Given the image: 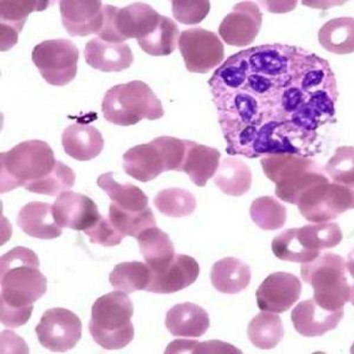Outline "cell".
I'll return each instance as SVG.
<instances>
[{
  "label": "cell",
  "mask_w": 354,
  "mask_h": 354,
  "mask_svg": "<svg viewBox=\"0 0 354 354\" xmlns=\"http://www.w3.org/2000/svg\"><path fill=\"white\" fill-rule=\"evenodd\" d=\"M50 1L31 0H1L0 1V35L1 51H8L17 44L28 17L34 12H42Z\"/></svg>",
  "instance_id": "23"
},
{
  "label": "cell",
  "mask_w": 354,
  "mask_h": 354,
  "mask_svg": "<svg viewBox=\"0 0 354 354\" xmlns=\"http://www.w3.org/2000/svg\"><path fill=\"white\" fill-rule=\"evenodd\" d=\"M318 41L325 50L335 55L354 53V19L343 17L329 20L318 31Z\"/></svg>",
  "instance_id": "35"
},
{
  "label": "cell",
  "mask_w": 354,
  "mask_h": 354,
  "mask_svg": "<svg viewBox=\"0 0 354 354\" xmlns=\"http://www.w3.org/2000/svg\"><path fill=\"white\" fill-rule=\"evenodd\" d=\"M292 84L307 95L318 91L339 94L337 82L327 60L297 48L292 68Z\"/></svg>",
  "instance_id": "17"
},
{
  "label": "cell",
  "mask_w": 354,
  "mask_h": 354,
  "mask_svg": "<svg viewBox=\"0 0 354 354\" xmlns=\"http://www.w3.org/2000/svg\"><path fill=\"white\" fill-rule=\"evenodd\" d=\"M91 243L104 247H115L122 242L124 236L116 231L109 218L102 217L97 224L84 232Z\"/></svg>",
  "instance_id": "45"
},
{
  "label": "cell",
  "mask_w": 354,
  "mask_h": 354,
  "mask_svg": "<svg viewBox=\"0 0 354 354\" xmlns=\"http://www.w3.org/2000/svg\"><path fill=\"white\" fill-rule=\"evenodd\" d=\"M351 353H353L354 354V343L352 346V348H351Z\"/></svg>",
  "instance_id": "49"
},
{
  "label": "cell",
  "mask_w": 354,
  "mask_h": 354,
  "mask_svg": "<svg viewBox=\"0 0 354 354\" xmlns=\"http://www.w3.org/2000/svg\"><path fill=\"white\" fill-rule=\"evenodd\" d=\"M0 319L7 328L26 325L33 304L47 292V278L40 271V261L33 250L17 246L0 260Z\"/></svg>",
  "instance_id": "1"
},
{
  "label": "cell",
  "mask_w": 354,
  "mask_h": 354,
  "mask_svg": "<svg viewBox=\"0 0 354 354\" xmlns=\"http://www.w3.org/2000/svg\"><path fill=\"white\" fill-rule=\"evenodd\" d=\"M346 269H348L349 274H351L352 277L354 279V248L351 250V252L349 253L348 261H346Z\"/></svg>",
  "instance_id": "47"
},
{
  "label": "cell",
  "mask_w": 354,
  "mask_h": 354,
  "mask_svg": "<svg viewBox=\"0 0 354 354\" xmlns=\"http://www.w3.org/2000/svg\"><path fill=\"white\" fill-rule=\"evenodd\" d=\"M344 310L324 309L313 299L300 302L293 309L292 321L297 333L304 337H317L337 327Z\"/></svg>",
  "instance_id": "24"
},
{
  "label": "cell",
  "mask_w": 354,
  "mask_h": 354,
  "mask_svg": "<svg viewBox=\"0 0 354 354\" xmlns=\"http://www.w3.org/2000/svg\"><path fill=\"white\" fill-rule=\"evenodd\" d=\"M285 330L278 315L263 311L251 320L248 336L252 344L263 350L274 348L284 337Z\"/></svg>",
  "instance_id": "36"
},
{
  "label": "cell",
  "mask_w": 354,
  "mask_h": 354,
  "mask_svg": "<svg viewBox=\"0 0 354 354\" xmlns=\"http://www.w3.org/2000/svg\"><path fill=\"white\" fill-rule=\"evenodd\" d=\"M185 153L186 140L158 137L150 143L139 145L125 152L123 169L133 178L148 183L162 172H180Z\"/></svg>",
  "instance_id": "6"
},
{
  "label": "cell",
  "mask_w": 354,
  "mask_h": 354,
  "mask_svg": "<svg viewBox=\"0 0 354 354\" xmlns=\"http://www.w3.org/2000/svg\"><path fill=\"white\" fill-rule=\"evenodd\" d=\"M141 254L151 272L165 268L175 256L174 244L167 233L157 226L145 229L137 237Z\"/></svg>",
  "instance_id": "32"
},
{
  "label": "cell",
  "mask_w": 354,
  "mask_h": 354,
  "mask_svg": "<svg viewBox=\"0 0 354 354\" xmlns=\"http://www.w3.org/2000/svg\"><path fill=\"white\" fill-rule=\"evenodd\" d=\"M180 35L178 26L174 21L162 15L154 31L147 37L138 41V44L148 55L167 56L176 50Z\"/></svg>",
  "instance_id": "38"
},
{
  "label": "cell",
  "mask_w": 354,
  "mask_h": 354,
  "mask_svg": "<svg viewBox=\"0 0 354 354\" xmlns=\"http://www.w3.org/2000/svg\"><path fill=\"white\" fill-rule=\"evenodd\" d=\"M297 207L301 215L311 223L334 221L354 209V186L331 180L318 184L301 197Z\"/></svg>",
  "instance_id": "12"
},
{
  "label": "cell",
  "mask_w": 354,
  "mask_h": 354,
  "mask_svg": "<svg viewBox=\"0 0 354 354\" xmlns=\"http://www.w3.org/2000/svg\"><path fill=\"white\" fill-rule=\"evenodd\" d=\"M317 140V132L301 129L291 120L274 116L258 129L253 146V158L284 153L310 157Z\"/></svg>",
  "instance_id": "9"
},
{
  "label": "cell",
  "mask_w": 354,
  "mask_h": 354,
  "mask_svg": "<svg viewBox=\"0 0 354 354\" xmlns=\"http://www.w3.org/2000/svg\"><path fill=\"white\" fill-rule=\"evenodd\" d=\"M199 274L200 266L194 258L175 254L171 263L162 270L151 272L146 291L156 295H172L194 284Z\"/></svg>",
  "instance_id": "22"
},
{
  "label": "cell",
  "mask_w": 354,
  "mask_h": 354,
  "mask_svg": "<svg viewBox=\"0 0 354 354\" xmlns=\"http://www.w3.org/2000/svg\"><path fill=\"white\" fill-rule=\"evenodd\" d=\"M104 26L98 37L111 42L141 40L157 28L162 15L147 3L136 2L124 8L104 6Z\"/></svg>",
  "instance_id": "10"
},
{
  "label": "cell",
  "mask_w": 354,
  "mask_h": 354,
  "mask_svg": "<svg viewBox=\"0 0 354 354\" xmlns=\"http://www.w3.org/2000/svg\"><path fill=\"white\" fill-rule=\"evenodd\" d=\"M151 268L140 261H130L116 265L109 274L113 288L130 295L137 291H146L150 284Z\"/></svg>",
  "instance_id": "37"
},
{
  "label": "cell",
  "mask_w": 354,
  "mask_h": 354,
  "mask_svg": "<svg viewBox=\"0 0 354 354\" xmlns=\"http://www.w3.org/2000/svg\"><path fill=\"white\" fill-rule=\"evenodd\" d=\"M172 14L177 22L186 26H196L203 22L211 9V3L207 0L194 1H172Z\"/></svg>",
  "instance_id": "44"
},
{
  "label": "cell",
  "mask_w": 354,
  "mask_h": 354,
  "mask_svg": "<svg viewBox=\"0 0 354 354\" xmlns=\"http://www.w3.org/2000/svg\"><path fill=\"white\" fill-rule=\"evenodd\" d=\"M31 56L42 77L51 86H65L75 79L80 51L73 41L66 39L41 41Z\"/></svg>",
  "instance_id": "11"
},
{
  "label": "cell",
  "mask_w": 354,
  "mask_h": 354,
  "mask_svg": "<svg viewBox=\"0 0 354 354\" xmlns=\"http://www.w3.org/2000/svg\"><path fill=\"white\" fill-rule=\"evenodd\" d=\"M263 13L256 3L240 2L222 21L218 35L227 45L247 47L256 40L263 26Z\"/></svg>",
  "instance_id": "18"
},
{
  "label": "cell",
  "mask_w": 354,
  "mask_h": 354,
  "mask_svg": "<svg viewBox=\"0 0 354 354\" xmlns=\"http://www.w3.org/2000/svg\"><path fill=\"white\" fill-rule=\"evenodd\" d=\"M17 225L26 234L35 239L51 240L62 234V229L56 223L50 204L33 201L21 209Z\"/></svg>",
  "instance_id": "28"
},
{
  "label": "cell",
  "mask_w": 354,
  "mask_h": 354,
  "mask_svg": "<svg viewBox=\"0 0 354 354\" xmlns=\"http://www.w3.org/2000/svg\"><path fill=\"white\" fill-rule=\"evenodd\" d=\"M250 212L254 224L264 231L281 229L288 221V209L272 196L257 198Z\"/></svg>",
  "instance_id": "39"
},
{
  "label": "cell",
  "mask_w": 354,
  "mask_h": 354,
  "mask_svg": "<svg viewBox=\"0 0 354 354\" xmlns=\"http://www.w3.org/2000/svg\"><path fill=\"white\" fill-rule=\"evenodd\" d=\"M333 183L354 186V147H339L324 168Z\"/></svg>",
  "instance_id": "43"
},
{
  "label": "cell",
  "mask_w": 354,
  "mask_h": 354,
  "mask_svg": "<svg viewBox=\"0 0 354 354\" xmlns=\"http://www.w3.org/2000/svg\"><path fill=\"white\" fill-rule=\"evenodd\" d=\"M52 207L60 228L86 232L102 217L97 204L90 197L72 191L60 194Z\"/></svg>",
  "instance_id": "20"
},
{
  "label": "cell",
  "mask_w": 354,
  "mask_h": 354,
  "mask_svg": "<svg viewBox=\"0 0 354 354\" xmlns=\"http://www.w3.org/2000/svg\"><path fill=\"white\" fill-rule=\"evenodd\" d=\"M62 146L67 155L77 161L97 158L104 147L102 133L95 127L73 124L62 133Z\"/></svg>",
  "instance_id": "29"
},
{
  "label": "cell",
  "mask_w": 354,
  "mask_h": 354,
  "mask_svg": "<svg viewBox=\"0 0 354 354\" xmlns=\"http://www.w3.org/2000/svg\"><path fill=\"white\" fill-rule=\"evenodd\" d=\"M342 239L337 223H314L279 233L272 240V250L279 260L307 263L316 259L322 250L339 245Z\"/></svg>",
  "instance_id": "7"
},
{
  "label": "cell",
  "mask_w": 354,
  "mask_h": 354,
  "mask_svg": "<svg viewBox=\"0 0 354 354\" xmlns=\"http://www.w3.org/2000/svg\"><path fill=\"white\" fill-rule=\"evenodd\" d=\"M97 185L108 194L113 203L123 210L140 212L149 208L147 194L133 184L116 182L113 172L104 173L99 176Z\"/></svg>",
  "instance_id": "34"
},
{
  "label": "cell",
  "mask_w": 354,
  "mask_h": 354,
  "mask_svg": "<svg viewBox=\"0 0 354 354\" xmlns=\"http://www.w3.org/2000/svg\"><path fill=\"white\" fill-rule=\"evenodd\" d=\"M261 165L266 176L275 183L276 196L297 206L307 191L331 180L316 161L301 155H268L261 159Z\"/></svg>",
  "instance_id": "2"
},
{
  "label": "cell",
  "mask_w": 354,
  "mask_h": 354,
  "mask_svg": "<svg viewBox=\"0 0 354 354\" xmlns=\"http://www.w3.org/2000/svg\"><path fill=\"white\" fill-rule=\"evenodd\" d=\"M214 102L221 126L244 124L261 127L274 115V108L243 88L214 98Z\"/></svg>",
  "instance_id": "15"
},
{
  "label": "cell",
  "mask_w": 354,
  "mask_h": 354,
  "mask_svg": "<svg viewBox=\"0 0 354 354\" xmlns=\"http://www.w3.org/2000/svg\"><path fill=\"white\" fill-rule=\"evenodd\" d=\"M249 75L247 49L230 56L208 81L212 97L242 90L245 86Z\"/></svg>",
  "instance_id": "30"
},
{
  "label": "cell",
  "mask_w": 354,
  "mask_h": 354,
  "mask_svg": "<svg viewBox=\"0 0 354 354\" xmlns=\"http://www.w3.org/2000/svg\"><path fill=\"white\" fill-rule=\"evenodd\" d=\"M178 48L186 69L192 73H207L221 65L225 59V48L214 32L194 28L180 35Z\"/></svg>",
  "instance_id": "13"
},
{
  "label": "cell",
  "mask_w": 354,
  "mask_h": 354,
  "mask_svg": "<svg viewBox=\"0 0 354 354\" xmlns=\"http://www.w3.org/2000/svg\"><path fill=\"white\" fill-rule=\"evenodd\" d=\"M154 206L161 214L179 218L193 214L196 210V200L189 191L171 187L160 191L156 196Z\"/></svg>",
  "instance_id": "41"
},
{
  "label": "cell",
  "mask_w": 354,
  "mask_h": 354,
  "mask_svg": "<svg viewBox=\"0 0 354 354\" xmlns=\"http://www.w3.org/2000/svg\"><path fill=\"white\" fill-rule=\"evenodd\" d=\"M344 258L332 252L320 254L310 263L301 265V277L314 290L313 299L324 309L344 310L349 302L351 286L346 276Z\"/></svg>",
  "instance_id": "8"
},
{
  "label": "cell",
  "mask_w": 354,
  "mask_h": 354,
  "mask_svg": "<svg viewBox=\"0 0 354 354\" xmlns=\"http://www.w3.org/2000/svg\"><path fill=\"white\" fill-rule=\"evenodd\" d=\"M76 176L69 166L62 162H56L50 174L33 185L27 187L30 192L45 196H55L72 189L75 184Z\"/></svg>",
  "instance_id": "42"
},
{
  "label": "cell",
  "mask_w": 354,
  "mask_h": 354,
  "mask_svg": "<svg viewBox=\"0 0 354 354\" xmlns=\"http://www.w3.org/2000/svg\"><path fill=\"white\" fill-rule=\"evenodd\" d=\"M214 182L223 193L239 197L250 191L252 185V172L241 159L226 158L219 165Z\"/></svg>",
  "instance_id": "33"
},
{
  "label": "cell",
  "mask_w": 354,
  "mask_h": 354,
  "mask_svg": "<svg viewBox=\"0 0 354 354\" xmlns=\"http://www.w3.org/2000/svg\"><path fill=\"white\" fill-rule=\"evenodd\" d=\"M40 344L52 352L64 353L73 349L82 337V322L73 311L53 308L42 315L35 327Z\"/></svg>",
  "instance_id": "14"
},
{
  "label": "cell",
  "mask_w": 354,
  "mask_h": 354,
  "mask_svg": "<svg viewBox=\"0 0 354 354\" xmlns=\"http://www.w3.org/2000/svg\"><path fill=\"white\" fill-rule=\"evenodd\" d=\"M349 302H351L354 306V284L351 286V295H350Z\"/></svg>",
  "instance_id": "48"
},
{
  "label": "cell",
  "mask_w": 354,
  "mask_h": 354,
  "mask_svg": "<svg viewBox=\"0 0 354 354\" xmlns=\"http://www.w3.org/2000/svg\"><path fill=\"white\" fill-rule=\"evenodd\" d=\"M212 286L225 295H236L249 286L251 270L249 265L236 257L219 260L211 270Z\"/></svg>",
  "instance_id": "31"
},
{
  "label": "cell",
  "mask_w": 354,
  "mask_h": 354,
  "mask_svg": "<svg viewBox=\"0 0 354 354\" xmlns=\"http://www.w3.org/2000/svg\"><path fill=\"white\" fill-rule=\"evenodd\" d=\"M108 218L116 231L124 237L129 236L137 239L145 229L157 226L155 216L150 207L144 212H127L112 203Z\"/></svg>",
  "instance_id": "40"
},
{
  "label": "cell",
  "mask_w": 354,
  "mask_h": 354,
  "mask_svg": "<svg viewBox=\"0 0 354 354\" xmlns=\"http://www.w3.org/2000/svg\"><path fill=\"white\" fill-rule=\"evenodd\" d=\"M84 57L88 66L102 73H120L129 68L133 55L125 42H111L97 37L86 44Z\"/></svg>",
  "instance_id": "25"
},
{
  "label": "cell",
  "mask_w": 354,
  "mask_h": 354,
  "mask_svg": "<svg viewBox=\"0 0 354 354\" xmlns=\"http://www.w3.org/2000/svg\"><path fill=\"white\" fill-rule=\"evenodd\" d=\"M302 292V283L290 272H274L261 283L257 291L258 307L261 311L281 314L289 310Z\"/></svg>",
  "instance_id": "19"
},
{
  "label": "cell",
  "mask_w": 354,
  "mask_h": 354,
  "mask_svg": "<svg viewBox=\"0 0 354 354\" xmlns=\"http://www.w3.org/2000/svg\"><path fill=\"white\" fill-rule=\"evenodd\" d=\"M60 16L71 37H88L100 33L104 26V6L98 0H62Z\"/></svg>",
  "instance_id": "21"
},
{
  "label": "cell",
  "mask_w": 354,
  "mask_h": 354,
  "mask_svg": "<svg viewBox=\"0 0 354 354\" xmlns=\"http://www.w3.org/2000/svg\"><path fill=\"white\" fill-rule=\"evenodd\" d=\"M133 316V304L127 293L112 292L99 297L92 306L88 330L102 348L122 349L134 337Z\"/></svg>",
  "instance_id": "4"
},
{
  "label": "cell",
  "mask_w": 354,
  "mask_h": 354,
  "mask_svg": "<svg viewBox=\"0 0 354 354\" xmlns=\"http://www.w3.org/2000/svg\"><path fill=\"white\" fill-rule=\"evenodd\" d=\"M221 153L218 149L186 140V153L180 172L198 187H205L217 172Z\"/></svg>",
  "instance_id": "27"
},
{
  "label": "cell",
  "mask_w": 354,
  "mask_h": 354,
  "mask_svg": "<svg viewBox=\"0 0 354 354\" xmlns=\"http://www.w3.org/2000/svg\"><path fill=\"white\" fill-rule=\"evenodd\" d=\"M57 160L47 142L33 140L0 154L1 194L24 187L27 189L54 171Z\"/></svg>",
  "instance_id": "3"
},
{
  "label": "cell",
  "mask_w": 354,
  "mask_h": 354,
  "mask_svg": "<svg viewBox=\"0 0 354 354\" xmlns=\"http://www.w3.org/2000/svg\"><path fill=\"white\" fill-rule=\"evenodd\" d=\"M165 326L177 337L199 338L210 328L206 310L196 304H176L166 314Z\"/></svg>",
  "instance_id": "26"
},
{
  "label": "cell",
  "mask_w": 354,
  "mask_h": 354,
  "mask_svg": "<svg viewBox=\"0 0 354 354\" xmlns=\"http://www.w3.org/2000/svg\"><path fill=\"white\" fill-rule=\"evenodd\" d=\"M297 47L267 44L247 49L250 74H257L277 81L286 87L292 82V68Z\"/></svg>",
  "instance_id": "16"
},
{
  "label": "cell",
  "mask_w": 354,
  "mask_h": 354,
  "mask_svg": "<svg viewBox=\"0 0 354 354\" xmlns=\"http://www.w3.org/2000/svg\"><path fill=\"white\" fill-rule=\"evenodd\" d=\"M102 111L107 122L129 127L141 120H158L165 115L161 101L147 84L131 81L113 86L106 92Z\"/></svg>",
  "instance_id": "5"
},
{
  "label": "cell",
  "mask_w": 354,
  "mask_h": 354,
  "mask_svg": "<svg viewBox=\"0 0 354 354\" xmlns=\"http://www.w3.org/2000/svg\"><path fill=\"white\" fill-rule=\"evenodd\" d=\"M178 350L180 353H242L236 346L218 339L203 342L194 339H180Z\"/></svg>",
  "instance_id": "46"
}]
</instances>
